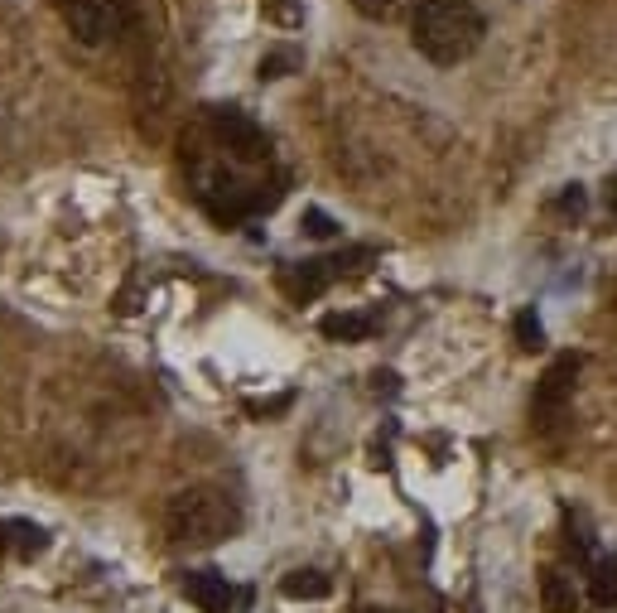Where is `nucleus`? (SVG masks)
I'll return each instance as SVG.
<instances>
[{"label":"nucleus","instance_id":"nucleus-1","mask_svg":"<svg viewBox=\"0 0 617 613\" xmlns=\"http://www.w3.org/2000/svg\"><path fill=\"white\" fill-rule=\"evenodd\" d=\"M483 34H487V20L468 0H420L415 15H410V44L430 63H439V68L478 54Z\"/></svg>","mask_w":617,"mask_h":613},{"label":"nucleus","instance_id":"nucleus-2","mask_svg":"<svg viewBox=\"0 0 617 613\" xmlns=\"http://www.w3.org/2000/svg\"><path fill=\"white\" fill-rule=\"evenodd\" d=\"M242 527L237 502L217 488H184L164 507V531L174 546H217Z\"/></svg>","mask_w":617,"mask_h":613},{"label":"nucleus","instance_id":"nucleus-3","mask_svg":"<svg viewBox=\"0 0 617 613\" xmlns=\"http://www.w3.org/2000/svg\"><path fill=\"white\" fill-rule=\"evenodd\" d=\"M58 15L78 44H111L131 25V0H58Z\"/></svg>","mask_w":617,"mask_h":613},{"label":"nucleus","instance_id":"nucleus-4","mask_svg":"<svg viewBox=\"0 0 617 613\" xmlns=\"http://www.w3.org/2000/svg\"><path fill=\"white\" fill-rule=\"evenodd\" d=\"M208 126H213L217 145H222L237 165H261V160H270V140L251 116L232 112V107H213V112H208Z\"/></svg>","mask_w":617,"mask_h":613},{"label":"nucleus","instance_id":"nucleus-5","mask_svg":"<svg viewBox=\"0 0 617 613\" xmlns=\"http://www.w3.org/2000/svg\"><path fill=\"white\" fill-rule=\"evenodd\" d=\"M579 367H584V358H579V353H564V358H555V363H550V372L540 377L536 396H531V420H536V425H555V420H560L564 401L574 396Z\"/></svg>","mask_w":617,"mask_h":613},{"label":"nucleus","instance_id":"nucleus-6","mask_svg":"<svg viewBox=\"0 0 617 613\" xmlns=\"http://www.w3.org/2000/svg\"><path fill=\"white\" fill-rule=\"evenodd\" d=\"M184 594L203 613H232L237 609V589H232V580H227L222 570H213V565H208V570H188Z\"/></svg>","mask_w":617,"mask_h":613},{"label":"nucleus","instance_id":"nucleus-7","mask_svg":"<svg viewBox=\"0 0 617 613\" xmlns=\"http://www.w3.org/2000/svg\"><path fill=\"white\" fill-rule=\"evenodd\" d=\"M328 280H333V266L328 261H295V266H285L280 271V290L304 305V300H319L323 290H328Z\"/></svg>","mask_w":617,"mask_h":613},{"label":"nucleus","instance_id":"nucleus-8","mask_svg":"<svg viewBox=\"0 0 617 613\" xmlns=\"http://www.w3.org/2000/svg\"><path fill=\"white\" fill-rule=\"evenodd\" d=\"M540 604H545V613H579L584 594H579L574 575L564 565H545L540 570Z\"/></svg>","mask_w":617,"mask_h":613},{"label":"nucleus","instance_id":"nucleus-9","mask_svg":"<svg viewBox=\"0 0 617 613\" xmlns=\"http://www.w3.org/2000/svg\"><path fill=\"white\" fill-rule=\"evenodd\" d=\"M49 536L34 522H0V556H39Z\"/></svg>","mask_w":617,"mask_h":613},{"label":"nucleus","instance_id":"nucleus-10","mask_svg":"<svg viewBox=\"0 0 617 613\" xmlns=\"http://www.w3.org/2000/svg\"><path fill=\"white\" fill-rule=\"evenodd\" d=\"M589 599L598 609L617 604V556H593L589 565Z\"/></svg>","mask_w":617,"mask_h":613},{"label":"nucleus","instance_id":"nucleus-11","mask_svg":"<svg viewBox=\"0 0 617 613\" xmlns=\"http://www.w3.org/2000/svg\"><path fill=\"white\" fill-rule=\"evenodd\" d=\"M280 594H285V599H328V594H333V580H328L323 570H290V575L280 580Z\"/></svg>","mask_w":617,"mask_h":613},{"label":"nucleus","instance_id":"nucleus-12","mask_svg":"<svg viewBox=\"0 0 617 613\" xmlns=\"http://www.w3.org/2000/svg\"><path fill=\"white\" fill-rule=\"evenodd\" d=\"M323 338H333V343H362V338L372 334V319L367 314H328L319 324Z\"/></svg>","mask_w":617,"mask_h":613},{"label":"nucleus","instance_id":"nucleus-13","mask_svg":"<svg viewBox=\"0 0 617 613\" xmlns=\"http://www.w3.org/2000/svg\"><path fill=\"white\" fill-rule=\"evenodd\" d=\"M511 334H516V348H521V353H540V348H545V324H540L536 309H521L516 324H511Z\"/></svg>","mask_w":617,"mask_h":613},{"label":"nucleus","instance_id":"nucleus-14","mask_svg":"<svg viewBox=\"0 0 617 613\" xmlns=\"http://www.w3.org/2000/svg\"><path fill=\"white\" fill-rule=\"evenodd\" d=\"M357 5V15H367V20H396L410 0H352Z\"/></svg>","mask_w":617,"mask_h":613},{"label":"nucleus","instance_id":"nucleus-15","mask_svg":"<svg viewBox=\"0 0 617 613\" xmlns=\"http://www.w3.org/2000/svg\"><path fill=\"white\" fill-rule=\"evenodd\" d=\"M584 208H589V194H584V184H569V189L555 198V213H564V218H584Z\"/></svg>","mask_w":617,"mask_h":613},{"label":"nucleus","instance_id":"nucleus-16","mask_svg":"<svg viewBox=\"0 0 617 613\" xmlns=\"http://www.w3.org/2000/svg\"><path fill=\"white\" fill-rule=\"evenodd\" d=\"M299 227H304V232H309V237H333V232H338V223H333V218H328V213H323V208H304V218H299Z\"/></svg>","mask_w":617,"mask_h":613},{"label":"nucleus","instance_id":"nucleus-17","mask_svg":"<svg viewBox=\"0 0 617 613\" xmlns=\"http://www.w3.org/2000/svg\"><path fill=\"white\" fill-rule=\"evenodd\" d=\"M295 63H299V54H290V49L285 54H270V58H261V78H285Z\"/></svg>","mask_w":617,"mask_h":613},{"label":"nucleus","instance_id":"nucleus-18","mask_svg":"<svg viewBox=\"0 0 617 613\" xmlns=\"http://www.w3.org/2000/svg\"><path fill=\"white\" fill-rule=\"evenodd\" d=\"M603 203H608V213L617 218V174H608V184H603Z\"/></svg>","mask_w":617,"mask_h":613},{"label":"nucleus","instance_id":"nucleus-19","mask_svg":"<svg viewBox=\"0 0 617 613\" xmlns=\"http://www.w3.org/2000/svg\"><path fill=\"white\" fill-rule=\"evenodd\" d=\"M608 309L617 314V280H613V290H608Z\"/></svg>","mask_w":617,"mask_h":613},{"label":"nucleus","instance_id":"nucleus-20","mask_svg":"<svg viewBox=\"0 0 617 613\" xmlns=\"http://www.w3.org/2000/svg\"><path fill=\"white\" fill-rule=\"evenodd\" d=\"M362 613H396V609H362Z\"/></svg>","mask_w":617,"mask_h":613}]
</instances>
